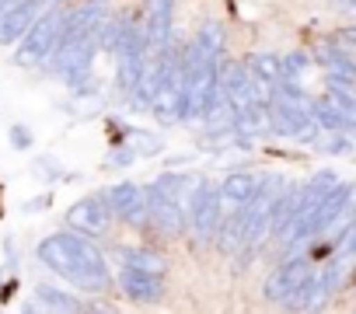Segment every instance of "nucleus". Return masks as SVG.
Instances as JSON below:
<instances>
[{"label":"nucleus","instance_id":"obj_12","mask_svg":"<svg viewBox=\"0 0 356 314\" xmlns=\"http://www.w3.org/2000/svg\"><path fill=\"white\" fill-rule=\"evenodd\" d=\"M311 119L321 133H353V115L339 112L328 98H311Z\"/></svg>","mask_w":356,"mask_h":314},{"label":"nucleus","instance_id":"obj_25","mask_svg":"<svg viewBox=\"0 0 356 314\" xmlns=\"http://www.w3.org/2000/svg\"><path fill=\"white\" fill-rule=\"evenodd\" d=\"M8 4H11V0H0V11H4V8H8Z\"/></svg>","mask_w":356,"mask_h":314},{"label":"nucleus","instance_id":"obj_14","mask_svg":"<svg viewBox=\"0 0 356 314\" xmlns=\"http://www.w3.org/2000/svg\"><path fill=\"white\" fill-rule=\"evenodd\" d=\"M32 307H42V311H84V304L74 293H67L60 286H49V283H42L35 290V304Z\"/></svg>","mask_w":356,"mask_h":314},{"label":"nucleus","instance_id":"obj_19","mask_svg":"<svg viewBox=\"0 0 356 314\" xmlns=\"http://www.w3.org/2000/svg\"><path fill=\"white\" fill-rule=\"evenodd\" d=\"M8 140H11L15 150H32V143H35V136H32V129H29L25 122H15V126L8 129Z\"/></svg>","mask_w":356,"mask_h":314},{"label":"nucleus","instance_id":"obj_23","mask_svg":"<svg viewBox=\"0 0 356 314\" xmlns=\"http://www.w3.org/2000/svg\"><path fill=\"white\" fill-rule=\"evenodd\" d=\"M46 206H53V196H39V199H29V203H25V213H39V210H46Z\"/></svg>","mask_w":356,"mask_h":314},{"label":"nucleus","instance_id":"obj_7","mask_svg":"<svg viewBox=\"0 0 356 314\" xmlns=\"http://www.w3.org/2000/svg\"><path fill=\"white\" fill-rule=\"evenodd\" d=\"M102 196H105V203H108L112 217H119L122 224H129V227H143V224H147V210H150L147 185L119 182V185H108Z\"/></svg>","mask_w":356,"mask_h":314},{"label":"nucleus","instance_id":"obj_2","mask_svg":"<svg viewBox=\"0 0 356 314\" xmlns=\"http://www.w3.org/2000/svg\"><path fill=\"white\" fill-rule=\"evenodd\" d=\"M150 196V210H147V224H154L164 238H178L186 231V206H189V175L178 172H164L161 179H154L147 185Z\"/></svg>","mask_w":356,"mask_h":314},{"label":"nucleus","instance_id":"obj_4","mask_svg":"<svg viewBox=\"0 0 356 314\" xmlns=\"http://www.w3.org/2000/svg\"><path fill=\"white\" fill-rule=\"evenodd\" d=\"M67 18H70V11L60 8V0H56V4H49V8H42L39 18H35V22L25 28V35L18 39L15 63H18V67H42L46 56H49V53L56 49V42L63 39Z\"/></svg>","mask_w":356,"mask_h":314},{"label":"nucleus","instance_id":"obj_17","mask_svg":"<svg viewBox=\"0 0 356 314\" xmlns=\"http://www.w3.org/2000/svg\"><path fill=\"white\" fill-rule=\"evenodd\" d=\"M248 70L252 74H259V77H266V81H273L276 88H280V56L276 53H255L252 60H248Z\"/></svg>","mask_w":356,"mask_h":314},{"label":"nucleus","instance_id":"obj_3","mask_svg":"<svg viewBox=\"0 0 356 314\" xmlns=\"http://www.w3.org/2000/svg\"><path fill=\"white\" fill-rule=\"evenodd\" d=\"M266 112H269V133L273 136L300 140V143L318 136V126L311 119V98L300 88H276Z\"/></svg>","mask_w":356,"mask_h":314},{"label":"nucleus","instance_id":"obj_13","mask_svg":"<svg viewBox=\"0 0 356 314\" xmlns=\"http://www.w3.org/2000/svg\"><path fill=\"white\" fill-rule=\"evenodd\" d=\"M307 70H311V60H307V53L293 49V53L280 56V74H276V77H280V88H300V91H304Z\"/></svg>","mask_w":356,"mask_h":314},{"label":"nucleus","instance_id":"obj_15","mask_svg":"<svg viewBox=\"0 0 356 314\" xmlns=\"http://www.w3.org/2000/svg\"><path fill=\"white\" fill-rule=\"evenodd\" d=\"M119 258H122V265H133V269H147V272H161L164 276V258L157 255V251H150V248H119Z\"/></svg>","mask_w":356,"mask_h":314},{"label":"nucleus","instance_id":"obj_18","mask_svg":"<svg viewBox=\"0 0 356 314\" xmlns=\"http://www.w3.org/2000/svg\"><path fill=\"white\" fill-rule=\"evenodd\" d=\"M321 150H328V154H335V157H349L353 154V133H325V140L318 143Z\"/></svg>","mask_w":356,"mask_h":314},{"label":"nucleus","instance_id":"obj_24","mask_svg":"<svg viewBox=\"0 0 356 314\" xmlns=\"http://www.w3.org/2000/svg\"><path fill=\"white\" fill-rule=\"evenodd\" d=\"M332 4H339L342 15H353V0H332Z\"/></svg>","mask_w":356,"mask_h":314},{"label":"nucleus","instance_id":"obj_22","mask_svg":"<svg viewBox=\"0 0 356 314\" xmlns=\"http://www.w3.org/2000/svg\"><path fill=\"white\" fill-rule=\"evenodd\" d=\"M332 42L353 53V46H356V32H353V28H342V32H335V35H332Z\"/></svg>","mask_w":356,"mask_h":314},{"label":"nucleus","instance_id":"obj_20","mask_svg":"<svg viewBox=\"0 0 356 314\" xmlns=\"http://www.w3.org/2000/svg\"><path fill=\"white\" fill-rule=\"evenodd\" d=\"M32 172L39 175V179H63V168H60V161H53V157H35V165H32Z\"/></svg>","mask_w":356,"mask_h":314},{"label":"nucleus","instance_id":"obj_6","mask_svg":"<svg viewBox=\"0 0 356 314\" xmlns=\"http://www.w3.org/2000/svg\"><path fill=\"white\" fill-rule=\"evenodd\" d=\"M311 272H314V258L293 251L283 265L273 269V276H269L266 286H262V297H266L269 304H280V307H283V300H286L293 290H300V286L311 279Z\"/></svg>","mask_w":356,"mask_h":314},{"label":"nucleus","instance_id":"obj_11","mask_svg":"<svg viewBox=\"0 0 356 314\" xmlns=\"http://www.w3.org/2000/svg\"><path fill=\"white\" fill-rule=\"evenodd\" d=\"M255 185H259V172H234V175H227V179L220 182V189H217L220 217H227V213H241V206L252 199Z\"/></svg>","mask_w":356,"mask_h":314},{"label":"nucleus","instance_id":"obj_1","mask_svg":"<svg viewBox=\"0 0 356 314\" xmlns=\"http://www.w3.org/2000/svg\"><path fill=\"white\" fill-rule=\"evenodd\" d=\"M35 255H39V262L49 272H56L60 279H67L77 290L98 293V290L108 286V262H105V255L98 251V245L91 238H84L77 231L46 234L35 245Z\"/></svg>","mask_w":356,"mask_h":314},{"label":"nucleus","instance_id":"obj_10","mask_svg":"<svg viewBox=\"0 0 356 314\" xmlns=\"http://www.w3.org/2000/svg\"><path fill=\"white\" fill-rule=\"evenodd\" d=\"M119 290H122L133 304H154V300L164 297V279H161V272H147V269L122 265V269H119Z\"/></svg>","mask_w":356,"mask_h":314},{"label":"nucleus","instance_id":"obj_9","mask_svg":"<svg viewBox=\"0 0 356 314\" xmlns=\"http://www.w3.org/2000/svg\"><path fill=\"white\" fill-rule=\"evenodd\" d=\"M171 22H175V0H143L140 25L147 49H161L171 39Z\"/></svg>","mask_w":356,"mask_h":314},{"label":"nucleus","instance_id":"obj_8","mask_svg":"<svg viewBox=\"0 0 356 314\" xmlns=\"http://www.w3.org/2000/svg\"><path fill=\"white\" fill-rule=\"evenodd\" d=\"M108 224H112V210H108L105 196H84L67 210V227L84 238H105Z\"/></svg>","mask_w":356,"mask_h":314},{"label":"nucleus","instance_id":"obj_21","mask_svg":"<svg viewBox=\"0 0 356 314\" xmlns=\"http://www.w3.org/2000/svg\"><path fill=\"white\" fill-rule=\"evenodd\" d=\"M133 157H136V154H133L129 147H115V150H112V157H105V168H126V165L133 161Z\"/></svg>","mask_w":356,"mask_h":314},{"label":"nucleus","instance_id":"obj_5","mask_svg":"<svg viewBox=\"0 0 356 314\" xmlns=\"http://www.w3.org/2000/svg\"><path fill=\"white\" fill-rule=\"evenodd\" d=\"M220 224V199H217V185L210 179H196V185H189V206H186V227L193 231V238L200 245L213 241V231Z\"/></svg>","mask_w":356,"mask_h":314},{"label":"nucleus","instance_id":"obj_16","mask_svg":"<svg viewBox=\"0 0 356 314\" xmlns=\"http://www.w3.org/2000/svg\"><path fill=\"white\" fill-rule=\"evenodd\" d=\"M126 136V147L133 150V154H140V157H154V154H161V136L157 133H147V129H126L122 133Z\"/></svg>","mask_w":356,"mask_h":314}]
</instances>
